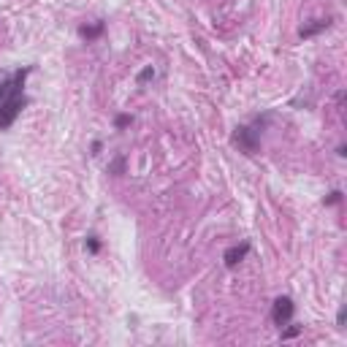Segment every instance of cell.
<instances>
[{
  "label": "cell",
  "instance_id": "obj_1",
  "mask_svg": "<svg viewBox=\"0 0 347 347\" xmlns=\"http://www.w3.org/2000/svg\"><path fill=\"white\" fill-rule=\"evenodd\" d=\"M33 73V65L17 71H0V130H9L17 122V117L28 106V95H25V82Z\"/></svg>",
  "mask_w": 347,
  "mask_h": 347
},
{
  "label": "cell",
  "instance_id": "obj_2",
  "mask_svg": "<svg viewBox=\"0 0 347 347\" xmlns=\"http://www.w3.org/2000/svg\"><path fill=\"white\" fill-rule=\"evenodd\" d=\"M269 119H271L269 114H263V117H255L250 125H239L231 136V144L236 146L239 152H244V155H258L260 152V133L266 130Z\"/></svg>",
  "mask_w": 347,
  "mask_h": 347
},
{
  "label": "cell",
  "instance_id": "obj_3",
  "mask_svg": "<svg viewBox=\"0 0 347 347\" xmlns=\"http://www.w3.org/2000/svg\"><path fill=\"white\" fill-rule=\"evenodd\" d=\"M293 315H296V304H293L290 296H279L274 304H271V320H274L277 328H282V325H288Z\"/></svg>",
  "mask_w": 347,
  "mask_h": 347
},
{
  "label": "cell",
  "instance_id": "obj_4",
  "mask_svg": "<svg viewBox=\"0 0 347 347\" xmlns=\"http://www.w3.org/2000/svg\"><path fill=\"white\" fill-rule=\"evenodd\" d=\"M250 255V242H239V244H233L228 247V250L223 252V263H225V269H236L242 260Z\"/></svg>",
  "mask_w": 347,
  "mask_h": 347
},
{
  "label": "cell",
  "instance_id": "obj_5",
  "mask_svg": "<svg viewBox=\"0 0 347 347\" xmlns=\"http://www.w3.org/2000/svg\"><path fill=\"white\" fill-rule=\"evenodd\" d=\"M103 33H106V22H103V19H98L95 25H79V36H82L87 44L95 41V38H101Z\"/></svg>",
  "mask_w": 347,
  "mask_h": 347
},
{
  "label": "cell",
  "instance_id": "obj_6",
  "mask_svg": "<svg viewBox=\"0 0 347 347\" xmlns=\"http://www.w3.org/2000/svg\"><path fill=\"white\" fill-rule=\"evenodd\" d=\"M328 25H331L328 17H325V19H315L312 25H304V28L298 30V36H301V38H312V36H317V33H323Z\"/></svg>",
  "mask_w": 347,
  "mask_h": 347
},
{
  "label": "cell",
  "instance_id": "obj_7",
  "mask_svg": "<svg viewBox=\"0 0 347 347\" xmlns=\"http://www.w3.org/2000/svg\"><path fill=\"white\" fill-rule=\"evenodd\" d=\"M101 247H103V242H101V236H95V233H90V236L84 239V250L90 252V255H98Z\"/></svg>",
  "mask_w": 347,
  "mask_h": 347
},
{
  "label": "cell",
  "instance_id": "obj_8",
  "mask_svg": "<svg viewBox=\"0 0 347 347\" xmlns=\"http://www.w3.org/2000/svg\"><path fill=\"white\" fill-rule=\"evenodd\" d=\"M125 163H128V160H125V155H117V157L109 163V173H114V177H122V173H125Z\"/></svg>",
  "mask_w": 347,
  "mask_h": 347
},
{
  "label": "cell",
  "instance_id": "obj_9",
  "mask_svg": "<svg viewBox=\"0 0 347 347\" xmlns=\"http://www.w3.org/2000/svg\"><path fill=\"white\" fill-rule=\"evenodd\" d=\"M152 79H155V68H152V65H146V68L136 76V84H138V87H144V84H149Z\"/></svg>",
  "mask_w": 347,
  "mask_h": 347
},
{
  "label": "cell",
  "instance_id": "obj_10",
  "mask_svg": "<svg viewBox=\"0 0 347 347\" xmlns=\"http://www.w3.org/2000/svg\"><path fill=\"white\" fill-rule=\"evenodd\" d=\"M130 125H133V117L130 114H117L114 117V128L117 130H125V128H130Z\"/></svg>",
  "mask_w": 347,
  "mask_h": 347
},
{
  "label": "cell",
  "instance_id": "obj_11",
  "mask_svg": "<svg viewBox=\"0 0 347 347\" xmlns=\"http://www.w3.org/2000/svg\"><path fill=\"white\" fill-rule=\"evenodd\" d=\"M288 325H290V323H288ZM279 331H282V339H293V336H298V333L304 331V325H290V328H285V325H282Z\"/></svg>",
  "mask_w": 347,
  "mask_h": 347
},
{
  "label": "cell",
  "instance_id": "obj_12",
  "mask_svg": "<svg viewBox=\"0 0 347 347\" xmlns=\"http://www.w3.org/2000/svg\"><path fill=\"white\" fill-rule=\"evenodd\" d=\"M325 206H333V204H342V190H331L328 196H325Z\"/></svg>",
  "mask_w": 347,
  "mask_h": 347
},
{
  "label": "cell",
  "instance_id": "obj_13",
  "mask_svg": "<svg viewBox=\"0 0 347 347\" xmlns=\"http://www.w3.org/2000/svg\"><path fill=\"white\" fill-rule=\"evenodd\" d=\"M344 315H347V312H344V306H342V309H339V315H336V325H339V328H344Z\"/></svg>",
  "mask_w": 347,
  "mask_h": 347
},
{
  "label": "cell",
  "instance_id": "obj_14",
  "mask_svg": "<svg viewBox=\"0 0 347 347\" xmlns=\"http://www.w3.org/2000/svg\"><path fill=\"white\" fill-rule=\"evenodd\" d=\"M90 149H92V155H101L103 144H101V141H92V146H90Z\"/></svg>",
  "mask_w": 347,
  "mask_h": 347
}]
</instances>
